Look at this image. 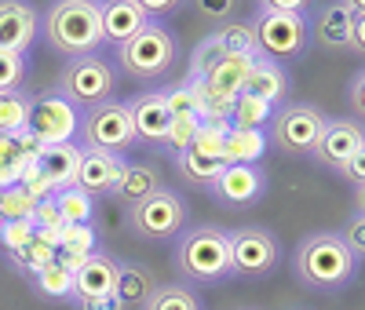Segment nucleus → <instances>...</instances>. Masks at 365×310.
Listing matches in <instances>:
<instances>
[{"instance_id":"4c0bfd02","label":"nucleus","mask_w":365,"mask_h":310,"mask_svg":"<svg viewBox=\"0 0 365 310\" xmlns=\"http://www.w3.org/2000/svg\"><path fill=\"white\" fill-rule=\"evenodd\" d=\"M197 19H205L208 26H223L237 15V0H190Z\"/></svg>"},{"instance_id":"4be33fe9","label":"nucleus","mask_w":365,"mask_h":310,"mask_svg":"<svg viewBox=\"0 0 365 310\" xmlns=\"http://www.w3.org/2000/svg\"><path fill=\"white\" fill-rule=\"evenodd\" d=\"M161 175L150 168V165H128L125 161V168H120V175H117V182H113V190H110V197L117 201V205H135V201H143V197H150L154 190H161Z\"/></svg>"},{"instance_id":"20e7f679","label":"nucleus","mask_w":365,"mask_h":310,"mask_svg":"<svg viewBox=\"0 0 365 310\" xmlns=\"http://www.w3.org/2000/svg\"><path fill=\"white\" fill-rule=\"evenodd\" d=\"M175 58L179 44L172 29H165L161 22H146L128 44L117 48V70L139 84H158L175 70Z\"/></svg>"},{"instance_id":"58836bf2","label":"nucleus","mask_w":365,"mask_h":310,"mask_svg":"<svg viewBox=\"0 0 365 310\" xmlns=\"http://www.w3.org/2000/svg\"><path fill=\"white\" fill-rule=\"evenodd\" d=\"M223 58V48L216 44V37H205L197 48H194V55H190V77H205L212 66H216V62Z\"/></svg>"},{"instance_id":"0eeeda50","label":"nucleus","mask_w":365,"mask_h":310,"mask_svg":"<svg viewBox=\"0 0 365 310\" xmlns=\"http://www.w3.org/2000/svg\"><path fill=\"white\" fill-rule=\"evenodd\" d=\"M325 128V113L311 103H282L274 106L267 120V143L274 150L289 153V157H303L318 146V135Z\"/></svg>"},{"instance_id":"2f4dec72","label":"nucleus","mask_w":365,"mask_h":310,"mask_svg":"<svg viewBox=\"0 0 365 310\" xmlns=\"http://www.w3.org/2000/svg\"><path fill=\"white\" fill-rule=\"evenodd\" d=\"M55 205H58L63 223H91V215H96V197H88L84 190H77V186L55 190Z\"/></svg>"},{"instance_id":"c9c22d12","label":"nucleus","mask_w":365,"mask_h":310,"mask_svg":"<svg viewBox=\"0 0 365 310\" xmlns=\"http://www.w3.org/2000/svg\"><path fill=\"white\" fill-rule=\"evenodd\" d=\"M34 223L29 219H15V223H0V248H4V256H15L22 248L34 241Z\"/></svg>"},{"instance_id":"4468645a","label":"nucleus","mask_w":365,"mask_h":310,"mask_svg":"<svg viewBox=\"0 0 365 310\" xmlns=\"http://www.w3.org/2000/svg\"><path fill=\"white\" fill-rule=\"evenodd\" d=\"M125 106H128V117H132L135 143H143V146H165L168 128H172V113L165 106L161 91H139V95L128 99Z\"/></svg>"},{"instance_id":"a211bd4d","label":"nucleus","mask_w":365,"mask_h":310,"mask_svg":"<svg viewBox=\"0 0 365 310\" xmlns=\"http://www.w3.org/2000/svg\"><path fill=\"white\" fill-rule=\"evenodd\" d=\"M150 19L135 8V0H99V26H103V44H128Z\"/></svg>"},{"instance_id":"9d476101","label":"nucleus","mask_w":365,"mask_h":310,"mask_svg":"<svg viewBox=\"0 0 365 310\" xmlns=\"http://www.w3.org/2000/svg\"><path fill=\"white\" fill-rule=\"evenodd\" d=\"M282 263V241L263 227H241L230 230V277H267Z\"/></svg>"},{"instance_id":"3c124183","label":"nucleus","mask_w":365,"mask_h":310,"mask_svg":"<svg viewBox=\"0 0 365 310\" xmlns=\"http://www.w3.org/2000/svg\"><path fill=\"white\" fill-rule=\"evenodd\" d=\"M361 84H365V73L358 70V73H354V81H351V88H347V95L354 99V120L365 113V106H361Z\"/></svg>"},{"instance_id":"72a5a7b5","label":"nucleus","mask_w":365,"mask_h":310,"mask_svg":"<svg viewBox=\"0 0 365 310\" xmlns=\"http://www.w3.org/2000/svg\"><path fill=\"white\" fill-rule=\"evenodd\" d=\"M29 77V58L19 51H0V91L22 88Z\"/></svg>"},{"instance_id":"39448f33","label":"nucleus","mask_w":365,"mask_h":310,"mask_svg":"<svg viewBox=\"0 0 365 310\" xmlns=\"http://www.w3.org/2000/svg\"><path fill=\"white\" fill-rule=\"evenodd\" d=\"M252 29H256L259 55L282 62V66L303 58L307 48H311V22H307V15H296V11H256Z\"/></svg>"},{"instance_id":"bb28decb","label":"nucleus","mask_w":365,"mask_h":310,"mask_svg":"<svg viewBox=\"0 0 365 310\" xmlns=\"http://www.w3.org/2000/svg\"><path fill=\"white\" fill-rule=\"evenodd\" d=\"M212 37H216V44L223 48V55H245V58H256L259 55L256 29L245 19H230V22L216 26V33H212Z\"/></svg>"},{"instance_id":"f257e3e1","label":"nucleus","mask_w":365,"mask_h":310,"mask_svg":"<svg viewBox=\"0 0 365 310\" xmlns=\"http://www.w3.org/2000/svg\"><path fill=\"white\" fill-rule=\"evenodd\" d=\"M292 274L303 289L314 292H340L354 281L358 274V259L347 252V244L340 241V234L332 230H318L307 234L296 252H292Z\"/></svg>"},{"instance_id":"f3484780","label":"nucleus","mask_w":365,"mask_h":310,"mask_svg":"<svg viewBox=\"0 0 365 310\" xmlns=\"http://www.w3.org/2000/svg\"><path fill=\"white\" fill-rule=\"evenodd\" d=\"M289 88H292V81H289V70L282 66V62L256 55L252 66H249V77H245V88H241V91H245V95L263 99V103H270V106H282V103H289Z\"/></svg>"},{"instance_id":"2eb2a0df","label":"nucleus","mask_w":365,"mask_h":310,"mask_svg":"<svg viewBox=\"0 0 365 310\" xmlns=\"http://www.w3.org/2000/svg\"><path fill=\"white\" fill-rule=\"evenodd\" d=\"M41 19L34 4L26 0H0V51H19L26 55L29 44L37 41Z\"/></svg>"},{"instance_id":"9b49d317","label":"nucleus","mask_w":365,"mask_h":310,"mask_svg":"<svg viewBox=\"0 0 365 310\" xmlns=\"http://www.w3.org/2000/svg\"><path fill=\"white\" fill-rule=\"evenodd\" d=\"M77 124H81V110L70 106L58 91L34 95L26 132H34L44 146H51V143H73L77 139Z\"/></svg>"},{"instance_id":"423d86ee","label":"nucleus","mask_w":365,"mask_h":310,"mask_svg":"<svg viewBox=\"0 0 365 310\" xmlns=\"http://www.w3.org/2000/svg\"><path fill=\"white\" fill-rule=\"evenodd\" d=\"M117 91V66H110L106 58L88 55V58H70L63 73H58V95H63L70 106H77L81 113L110 103Z\"/></svg>"},{"instance_id":"1a4fd4ad","label":"nucleus","mask_w":365,"mask_h":310,"mask_svg":"<svg viewBox=\"0 0 365 310\" xmlns=\"http://www.w3.org/2000/svg\"><path fill=\"white\" fill-rule=\"evenodd\" d=\"M125 227L143 241H168L187 227V201L168 186H161L150 197L125 208Z\"/></svg>"},{"instance_id":"393cba45","label":"nucleus","mask_w":365,"mask_h":310,"mask_svg":"<svg viewBox=\"0 0 365 310\" xmlns=\"http://www.w3.org/2000/svg\"><path fill=\"white\" fill-rule=\"evenodd\" d=\"M249 66H252V58H245V55H223L216 66L205 73V84L212 91H220V95H227V99H237L241 88H245Z\"/></svg>"},{"instance_id":"6e6552de","label":"nucleus","mask_w":365,"mask_h":310,"mask_svg":"<svg viewBox=\"0 0 365 310\" xmlns=\"http://www.w3.org/2000/svg\"><path fill=\"white\" fill-rule=\"evenodd\" d=\"M77 146L81 150H103V153H125L135 146V132H132V117H128V106L120 99H110V103H99L81 113V124H77Z\"/></svg>"},{"instance_id":"a878e982","label":"nucleus","mask_w":365,"mask_h":310,"mask_svg":"<svg viewBox=\"0 0 365 310\" xmlns=\"http://www.w3.org/2000/svg\"><path fill=\"white\" fill-rule=\"evenodd\" d=\"M175 172H179V179L187 186H201V190H208V186L216 182V175L223 172V161L220 157H205V153H197L194 146H187V150L175 153Z\"/></svg>"},{"instance_id":"ea45409f","label":"nucleus","mask_w":365,"mask_h":310,"mask_svg":"<svg viewBox=\"0 0 365 310\" xmlns=\"http://www.w3.org/2000/svg\"><path fill=\"white\" fill-rule=\"evenodd\" d=\"M340 241L347 244V252L361 263V256H365V212H361V208H354V212H351V219H347V227H344Z\"/></svg>"},{"instance_id":"79ce46f5","label":"nucleus","mask_w":365,"mask_h":310,"mask_svg":"<svg viewBox=\"0 0 365 310\" xmlns=\"http://www.w3.org/2000/svg\"><path fill=\"white\" fill-rule=\"evenodd\" d=\"M161 95H165V106H168L172 117H197V110H194V95H190V84H187V81L175 84L172 91H161Z\"/></svg>"},{"instance_id":"864d4df0","label":"nucleus","mask_w":365,"mask_h":310,"mask_svg":"<svg viewBox=\"0 0 365 310\" xmlns=\"http://www.w3.org/2000/svg\"><path fill=\"white\" fill-rule=\"evenodd\" d=\"M292 310H307V306H292Z\"/></svg>"},{"instance_id":"a19ab883","label":"nucleus","mask_w":365,"mask_h":310,"mask_svg":"<svg viewBox=\"0 0 365 310\" xmlns=\"http://www.w3.org/2000/svg\"><path fill=\"white\" fill-rule=\"evenodd\" d=\"M197 128H201V120H197V117H172V128H168L165 146H172L175 153H179V150H187V146L194 143Z\"/></svg>"},{"instance_id":"c03bdc74","label":"nucleus","mask_w":365,"mask_h":310,"mask_svg":"<svg viewBox=\"0 0 365 310\" xmlns=\"http://www.w3.org/2000/svg\"><path fill=\"white\" fill-rule=\"evenodd\" d=\"M187 0H135V8L150 19V22H158V19H168V15H175Z\"/></svg>"},{"instance_id":"f03ea898","label":"nucleus","mask_w":365,"mask_h":310,"mask_svg":"<svg viewBox=\"0 0 365 310\" xmlns=\"http://www.w3.org/2000/svg\"><path fill=\"white\" fill-rule=\"evenodd\" d=\"M44 41L66 62L99 55L103 48V26H99V0H51L44 11Z\"/></svg>"},{"instance_id":"aec40b11","label":"nucleus","mask_w":365,"mask_h":310,"mask_svg":"<svg viewBox=\"0 0 365 310\" xmlns=\"http://www.w3.org/2000/svg\"><path fill=\"white\" fill-rule=\"evenodd\" d=\"M34 165L48 175V182L55 190H66V186H73V175L81 165V146L77 143H51L41 150V157Z\"/></svg>"},{"instance_id":"7ed1b4c3","label":"nucleus","mask_w":365,"mask_h":310,"mask_svg":"<svg viewBox=\"0 0 365 310\" xmlns=\"http://www.w3.org/2000/svg\"><path fill=\"white\" fill-rule=\"evenodd\" d=\"M175 270L190 285H220L230 277V230L223 227H194L182 230L172 252Z\"/></svg>"},{"instance_id":"6ab92c4d","label":"nucleus","mask_w":365,"mask_h":310,"mask_svg":"<svg viewBox=\"0 0 365 310\" xmlns=\"http://www.w3.org/2000/svg\"><path fill=\"white\" fill-rule=\"evenodd\" d=\"M117 281V263L106 252H91L77 270H73V299L88 296H110Z\"/></svg>"},{"instance_id":"5701e85b","label":"nucleus","mask_w":365,"mask_h":310,"mask_svg":"<svg viewBox=\"0 0 365 310\" xmlns=\"http://www.w3.org/2000/svg\"><path fill=\"white\" fill-rule=\"evenodd\" d=\"M311 37L325 48V51H347L351 48V11L340 8L336 0L322 8L318 22L311 26Z\"/></svg>"},{"instance_id":"603ef678","label":"nucleus","mask_w":365,"mask_h":310,"mask_svg":"<svg viewBox=\"0 0 365 310\" xmlns=\"http://www.w3.org/2000/svg\"><path fill=\"white\" fill-rule=\"evenodd\" d=\"M340 8H347L351 15H358V11H365V0H336Z\"/></svg>"},{"instance_id":"dca6fc26","label":"nucleus","mask_w":365,"mask_h":310,"mask_svg":"<svg viewBox=\"0 0 365 310\" xmlns=\"http://www.w3.org/2000/svg\"><path fill=\"white\" fill-rule=\"evenodd\" d=\"M120 168H125V157H117V153L81 150V165H77L73 186H77V190H84L88 197H103V194L113 190Z\"/></svg>"},{"instance_id":"7c9ffc66","label":"nucleus","mask_w":365,"mask_h":310,"mask_svg":"<svg viewBox=\"0 0 365 310\" xmlns=\"http://www.w3.org/2000/svg\"><path fill=\"white\" fill-rule=\"evenodd\" d=\"M274 106L256 99V95H241L234 99V110H230V128H267V120H270Z\"/></svg>"},{"instance_id":"b1692460","label":"nucleus","mask_w":365,"mask_h":310,"mask_svg":"<svg viewBox=\"0 0 365 310\" xmlns=\"http://www.w3.org/2000/svg\"><path fill=\"white\" fill-rule=\"evenodd\" d=\"M267 146V128H230L223 143V165H259Z\"/></svg>"},{"instance_id":"49530a36","label":"nucleus","mask_w":365,"mask_h":310,"mask_svg":"<svg viewBox=\"0 0 365 310\" xmlns=\"http://www.w3.org/2000/svg\"><path fill=\"white\" fill-rule=\"evenodd\" d=\"M336 175H344L347 182H354L358 190H361V182H365V150H361V153H354V157H351L347 165H340V168H336Z\"/></svg>"},{"instance_id":"a18cd8bd","label":"nucleus","mask_w":365,"mask_h":310,"mask_svg":"<svg viewBox=\"0 0 365 310\" xmlns=\"http://www.w3.org/2000/svg\"><path fill=\"white\" fill-rule=\"evenodd\" d=\"M314 8V0H256V11H296L307 15Z\"/></svg>"},{"instance_id":"ddd939ff","label":"nucleus","mask_w":365,"mask_h":310,"mask_svg":"<svg viewBox=\"0 0 365 310\" xmlns=\"http://www.w3.org/2000/svg\"><path fill=\"white\" fill-rule=\"evenodd\" d=\"M208 194L220 205L230 208H249L267 194V172L259 165H223L216 182L208 186Z\"/></svg>"},{"instance_id":"e433bc0d","label":"nucleus","mask_w":365,"mask_h":310,"mask_svg":"<svg viewBox=\"0 0 365 310\" xmlns=\"http://www.w3.org/2000/svg\"><path fill=\"white\" fill-rule=\"evenodd\" d=\"M58 248L96 252V230H91V223H66L63 230H58Z\"/></svg>"},{"instance_id":"8fccbe9b","label":"nucleus","mask_w":365,"mask_h":310,"mask_svg":"<svg viewBox=\"0 0 365 310\" xmlns=\"http://www.w3.org/2000/svg\"><path fill=\"white\" fill-rule=\"evenodd\" d=\"M22 161L19 157H0V186H15L19 175H22Z\"/></svg>"},{"instance_id":"473e14b6","label":"nucleus","mask_w":365,"mask_h":310,"mask_svg":"<svg viewBox=\"0 0 365 310\" xmlns=\"http://www.w3.org/2000/svg\"><path fill=\"white\" fill-rule=\"evenodd\" d=\"M37 201L29 197L22 186H0V223H15V219H34Z\"/></svg>"},{"instance_id":"cd10ccee","label":"nucleus","mask_w":365,"mask_h":310,"mask_svg":"<svg viewBox=\"0 0 365 310\" xmlns=\"http://www.w3.org/2000/svg\"><path fill=\"white\" fill-rule=\"evenodd\" d=\"M143 310H205V299L190 285H158L143 303Z\"/></svg>"},{"instance_id":"412c9836","label":"nucleus","mask_w":365,"mask_h":310,"mask_svg":"<svg viewBox=\"0 0 365 310\" xmlns=\"http://www.w3.org/2000/svg\"><path fill=\"white\" fill-rule=\"evenodd\" d=\"M158 289L154 274L139 263H117V281H113V296L120 299V310H143V303L150 299V292Z\"/></svg>"},{"instance_id":"c85d7f7f","label":"nucleus","mask_w":365,"mask_h":310,"mask_svg":"<svg viewBox=\"0 0 365 310\" xmlns=\"http://www.w3.org/2000/svg\"><path fill=\"white\" fill-rule=\"evenodd\" d=\"M29 106H34V91L26 88L0 91V132H22L29 120Z\"/></svg>"},{"instance_id":"09e8293b","label":"nucleus","mask_w":365,"mask_h":310,"mask_svg":"<svg viewBox=\"0 0 365 310\" xmlns=\"http://www.w3.org/2000/svg\"><path fill=\"white\" fill-rule=\"evenodd\" d=\"M347 51H354V55L365 51V11L351 15V48Z\"/></svg>"},{"instance_id":"37998d69","label":"nucleus","mask_w":365,"mask_h":310,"mask_svg":"<svg viewBox=\"0 0 365 310\" xmlns=\"http://www.w3.org/2000/svg\"><path fill=\"white\" fill-rule=\"evenodd\" d=\"M34 230H51V234H58L66 223H63V215H58V205H55V194L51 197H44V201H37V208H34Z\"/></svg>"},{"instance_id":"c756f323","label":"nucleus","mask_w":365,"mask_h":310,"mask_svg":"<svg viewBox=\"0 0 365 310\" xmlns=\"http://www.w3.org/2000/svg\"><path fill=\"white\" fill-rule=\"evenodd\" d=\"M29 285H34V292L41 299H73V274L66 267H58V263L37 270L34 277H29Z\"/></svg>"},{"instance_id":"f8f14e48","label":"nucleus","mask_w":365,"mask_h":310,"mask_svg":"<svg viewBox=\"0 0 365 310\" xmlns=\"http://www.w3.org/2000/svg\"><path fill=\"white\" fill-rule=\"evenodd\" d=\"M365 150V132H361V120L354 117H325V128L318 135V146L311 150V157L322 168L336 172L340 165H347L354 153Z\"/></svg>"},{"instance_id":"f704fd0d","label":"nucleus","mask_w":365,"mask_h":310,"mask_svg":"<svg viewBox=\"0 0 365 310\" xmlns=\"http://www.w3.org/2000/svg\"><path fill=\"white\" fill-rule=\"evenodd\" d=\"M227 132H230V124H205L201 120V128L194 135V150L205 153V157H220L223 161V143H227Z\"/></svg>"},{"instance_id":"de8ad7c7","label":"nucleus","mask_w":365,"mask_h":310,"mask_svg":"<svg viewBox=\"0 0 365 310\" xmlns=\"http://www.w3.org/2000/svg\"><path fill=\"white\" fill-rule=\"evenodd\" d=\"M77 310H120V299L110 292V296H88V299H73Z\"/></svg>"}]
</instances>
